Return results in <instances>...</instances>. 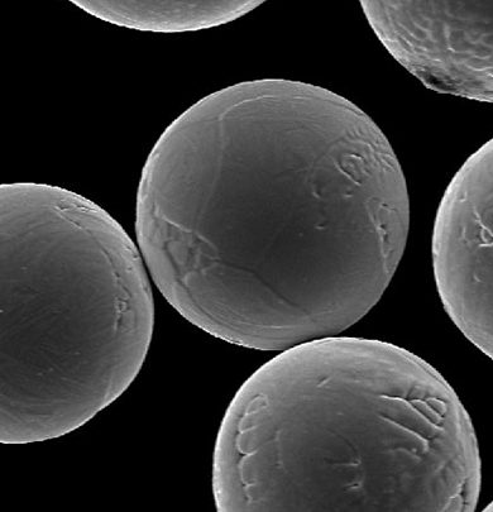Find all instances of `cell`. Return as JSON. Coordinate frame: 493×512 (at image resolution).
I'll return each instance as SVG.
<instances>
[{
	"instance_id": "7a4b0ae2",
	"label": "cell",
	"mask_w": 493,
	"mask_h": 512,
	"mask_svg": "<svg viewBox=\"0 0 493 512\" xmlns=\"http://www.w3.org/2000/svg\"><path fill=\"white\" fill-rule=\"evenodd\" d=\"M471 416L423 358L375 339L282 351L238 390L213 457L219 512L477 509Z\"/></svg>"
},
{
	"instance_id": "6da1fadb",
	"label": "cell",
	"mask_w": 493,
	"mask_h": 512,
	"mask_svg": "<svg viewBox=\"0 0 493 512\" xmlns=\"http://www.w3.org/2000/svg\"><path fill=\"white\" fill-rule=\"evenodd\" d=\"M408 185L380 127L311 84L247 81L199 100L143 167L136 233L153 282L195 327L286 351L337 336L404 256Z\"/></svg>"
},
{
	"instance_id": "8992f818",
	"label": "cell",
	"mask_w": 493,
	"mask_h": 512,
	"mask_svg": "<svg viewBox=\"0 0 493 512\" xmlns=\"http://www.w3.org/2000/svg\"><path fill=\"white\" fill-rule=\"evenodd\" d=\"M86 13L132 30L179 33L227 25L261 0H73Z\"/></svg>"
},
{
	"instance_id": "3957f363",
	"label": "cell",
	"mask_w": 493,
	"mask_h": 512,
	"mask_svg": "<svg viewBox=\"0 0 493 512\" xmlns=\"http://www.w3.org/2000/svg\"><path fill=\"white\" fill-rule=\"evenodd\" d=\"M0 442L83 427L145 363L155 303L140 251L102 207L59 186H0Z\"/></svg>"
},
{
	"instance_id": "52a82bcc",
	"label": "cell",
	"mask_w": 493,
	"mask_h": 512,
	"mask_svg": "<svg viewBox=\"0 0 493 512\" xmlns=\"http://www.w3.org/2000/svg\"><path fill=\"white\" fill-rule=\"evenodd\" d=\"M485 511H487V512H493V501L491 502V504H490V505H488V506L486 507Z\"/></svg>"
},
{
	"instance_id": "277c9868",
	"label": "cell",
	"mask_w": 493,
	"mask_h": 512,
	"mask_svg": "<svg viewBox=\"0 0 493 512\" xmlns=\"http://www.w3.org/2000/svg\"><path fill=\"white\" fill-rule=\"evenodd\" d=\"M378 40L434 92L493 103V2L362 0Z\"/></svg>"
},
{
	"instance_id": "5b68a950",
	"label": "cell",
	"mask_w": 493,
	"mask_h": 512,
	"mask_svg": "<svg viewBox=\"0 0 493 512\" xmlns=\"http://www.w3.org/2000/svg\"><path fill=\"white\" fill-rule=\"evenodd\" d=\"M432 247L445 311L493 361V138L464 162L445 190Z\"/></svg>"
}]
</instances>
